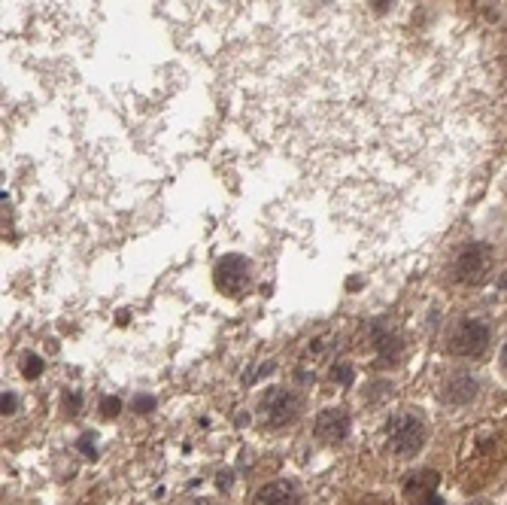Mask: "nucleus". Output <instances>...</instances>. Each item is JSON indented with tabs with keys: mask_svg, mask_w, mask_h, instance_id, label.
<instances>
[{
	"mask_svg": "<svg viewBox=\"0 0 507 505\" xmlns=\"http://www.w3.org/2000/svg\"><path fill=\"white\" fill-rule=\"evenodd\" d=\"M419 505H443V499H441V497H434V493H429V497H422V499H419Z\"/></svg>",
	"mask_w": 507,
	"mask_h": 505,
	"instance_id": "nucleus-18",
	"label": "nucleus"
},
{
	"mask_svg": "<svg viewBox=\"0 0 507 505\" xmlns=\"http://www.w3.org/2000/svg\"><path fill=\"white\" fill-rule=\"evenodd\" d=\"M392 393V387L389 383H374V387H368V393H364V396H368V405H383V396H389Z\"/></svg>",
	"mask_w": 507,
	"mask_h": 505,
	"instance_id": "nucleus-11",
	"label": "nucleus"
},
{
	"mask_svg": "<svg viewBox=\"0 0 507 505\" xmlns=\"http://www.w3.org/2000/svg\"><path fill=\"white\" fill-rule=\"evenodd\" d=\"M474 396H477V381L465 375V371H455L443 383V399L450 405H468V402H474Z\"/></svg>",
	"mask_w": 507,
	"mask_h": 505,
	"instance_id": "nucleus-7",
	"label": "nucleus"
},
{
	"mask_svg": "<svg viewBox=\"0 0 507 505\" xmlns=\"http://www.w3.org/2000/svg\"><path fill=\"white\" fill-rule=\"evenodd\" d=\"M0 411H4V417H6V414H13V411H16V396H13V393H4V402H0Z\"/></svg>",
	"mask_w": 507,
	"mask_h": 505,
	"instance_id": "nucleus-17",
	"label": "nucleus"
},
{
	"mask_svg": "<svg viewBox=\"0 0 507 505\" xmlns=\"http://www.w3.org/2000/svg\"><path fill=\"white\" fill-rule=\"evenodd\" d=\"M425 444V423L417 414H401L398 420H392L389 429V451L395 457H413L419 453V448Z\"/></svg>",
	"mask_w": 507,
	"mask_h": 505,
	"instance_id": "nucleus-4",
	"label": "nucleus"
},
{
	"mask_svg": "<svg viewBox=\"0 0 507 505\" xmlns=\"http://www.w3.org/2000/svg\"><path fill=\"white\" fill-rule=\"evenodd\" d=\"M40 371H43V359L40 356H25V362H22V375L28 378V381H34V378H40Z\"/></svg>",
	"mask_w": 507,
	"mask_h": 505,
	"instance_id": "nucleus-12",
	"label": "nucleus"
},
{
	"mask_svg": "<svg viewBox=\"0 0 507 505\" xmlns=\"http://www.w3.org/2000/svg\"><path fill=\"white\" fill-rule=\"evenodd\" d=\"M331 378L338 381V383H350L352 381V366H347V362H338V366L331 368Z\"/></svg>",
	"mask_w": 507,
	"mask_h": 505,
	"instance_id": "nucleus-14",
	"label": "nucleus"
},
{
	"mask_svg": "<svg viewBox=\"0 0 507 505\" xmlns=\"http://www.w3.org/2000/svg\"><path fill=\"white\" fill-rule=\"evenodd\" d=\"M374 347H377L380 362L392 366V362H398L404 344H401V338L395 335V332H389V329H377V332H374Z\"/></svg>",
	"mask_w": 507,
	"mask_h": 505,
	"instance_id": "nucleus-9",
	"label": "nucleus"
},
{
	"mask_svg": "<svg viewBox=\"0 0 507 505\" xmlns=\"http://www.w3.org/2000/svg\"><path fill=\"white\" fill-rule=\"evenodd\" d=\"M256 505H301V497L292 481H270L258 490Z\"/></svg>",
	"mask_w": 507,
	"mask_h": 505,
	"instance_id": "nucleus-8",
	"label": "nucleus"
},
{
	"mask_svg": "<svg viewBox=\"0 0 507 505\" xmlns=\"http://www.w3.org/2000/svg\"><path fill=\"white\" fill-rule=\"evenodd\" d=\"M128 320H131L128 310H119V314H116V323H128Z\"/></svg>",
	"mask_w": 507,
	"mask_h": 505,
	"instance_id": "nucleus-19",
	"label": "nucleus"
},
{
	"mask_svg": "<svg viewBox=\"0 0 507 505\" xmlns=\"http://www.w3.org/2000/svg\"><path fill=\"white\" fill-rule=\"evenodd\" d=\"M64 411H67V414L83 411V396H76V393H67V396H64Z\"/></svg>",
	"mask_w": 507,
	"mask_h": 505,
	"instance_id": "nucleus-15",
	"label": "nucleus"
},
{
	"mask_svg": "<svg viewBox=\"0 0 507 505\" xmlns=\"http://www.w3.org/2000/svg\"><path fill=\"white\" fill-rule=\"evenodd\" d=\"M501 368L507 371V344H504V350H501Z\"/></svg>",
	"mask_w": 507,
	"mask_h": 505,
	"instance_id": "nucleus-20",
	"label": "nucleus"
},
{
	"mask_svg": "<svg viewBox=\"0 0 507 505\" xmlns=\"http://www.w3.org/2000/svg\"><path fill=\"white\" fill-rule=\"evenodd\" d=\"M213 284L222 296L228 298H237L243 292L249 289L252 284V265L246 256H240V253H228V256H222L216 262V268H213Z\"/></svg>",
	"mask_w": 507,
	"mask_h": 505,
	"instance_id": "nucleus-2",
	"label": "nucleus"
},
{
	"mask_svg": "<svg viewBox=\"0 0 507 505\" xmlns=\"http://www.w3.org/2000/svg\"><path fill=\"white\" fill-rule=\"evenodd\" d=\"M438 472L434 469H425V472H419V475H413V478L404 484V493L407 497H413V499H422V497H429V493H434V487H438Z\"/></svg>",
	"mask_w": 507,
	"mask_h": 505,
	"instance_id": "nucleus-10",
	"label": "nucleus"
},
{
	"mask_svg": "<svg viewBox=\"0 0 507 505\" xmlns=\"http://www.w3.org/2000/svg\"><path fill=\"white\" fill-rule=\"evenodd\" d=\"M261 411H265L270 426H286V423H292L301 414V396L286 387L268 390L265 399H261Z\"/></svg>",
	"mask_w": 507,
	"mask_h": 505,
	"instance_id": "nucleus-5",
	"label": "nucleus"
},
{
	"mask_svg": "<svg viewBox=\"0 0 507 505\" xmlns=\"http://www.w3.org/2000/svg\"><path fill=\"white\" fill-rule=\"evenodd\" d=\"M152 408H155V399H149V396H137V402H134V411L146 414V411H152Z\"/></svg>",
	"mask_w": 507,
	"mask_h": 505,
	"instance_id": "nucleus-16",
	"label": "nucleus"
},
{
	"mask_svg": "<svg viewBox=\"0 0 507 505\" xmlns=\"http://www.w3.org/2000/svg\"><path fill=\"white\" fill-rule=\"evenodd\" d=\"M447 347L453 356H468V359H480L489 350V329L480 320H462L453 329V335L447 341Z\"/></svg>",
	"mask_w": 507,
	"mask_h": 505,
	"instance_id": "nucleus-3",
	"label": "nucleus"
},
{
	"mask_svg": "<svg viewBox=\"0 0 507 505\" xmlns=\"http://www.w3.org/2000/svg\"><path fill=\"white\" fill-rule=\"evenodd\" d=\"M119 411H121V402L116 396H107L104 402H100V417H116Z\"/></svg>",
	"mask_w": 507,
	"mask_h": 505,
	"instance_id": "nucleus-13",
	"label": "nucleus"
},
{
	"mask_svg": "<svg viewBox=\"0 0 507 505\" xmlns=\"http://www.w3.org/2000/svg\"><path fill=\"white\" fill-rule=\"evenodd\" d=\"M350 411L343 408H326L316 414V423H313V436L322 444H340L350 436Z\"/></svg>",
	"mask_w": 507,
	"mask_h": 505,
	"instance_id": "nucleus-6",
	"label": "nucleus"
},
{
	"mask_svg": "<svg viewBox=\"0 0 507 505\" xmlns=\"http://www.w3.org/2000/svg\"><path fill=\"white\" fill-rule=\"evenodd\" d=\"M492 274V250L486 244H465L453 256V277L459 284L480 286Z\"/></svg>",
	"mask_w": 507,
	"mask_h": 505,
	"instance_id": "nucleus-1",
	"label": "nucleus"
}]
</instances>
